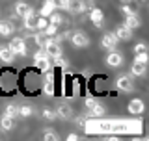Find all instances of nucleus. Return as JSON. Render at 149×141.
Segmentation results:
<instances>
[{"instance_id": "f257e3e1", "label": "nucleus", "mask_w": 149, "mask_h": 141, "mask_svg": "<svg viewBox=\"0 0 149 141\" xmlns=\"http://www.w3.org/2000/svg\"><path fill=\"white\" fill-rule=\"evenodd\" d=\"M34 63L36 67L41 70V73H47V70H50V58L47 56V52L43 48H39L37 52L34 54Z\"/></svg>"}, {"instance_id": "f03ea898", "label": "nucleus", "mask_w": 149, "mask_h": 141, "mask_svg": "<svg viewBox=\"0 0 149 141\" xmlns=\"http://www.w3.org/2000/svg\"><path fill=\"white\" fill-rule=\"evenodd\" d=\"M43 50L47 52V56H49L50 59H54V58H58V56H62V45H60V41H56V39H47Z\"/></svg>"}, {"instance_id": "7ed1b4c3", "label": "nucleus", "mask_w": 149, "mask_h": 141, "mask_svg": "<svg viewBox=\"0 0 149 141\" xmlns=\"http://www.w3.org/2000/svg\"><path fill=\"white\" fill-rule=\"evenodd\" d=\"M9 48H11V52L15 56H28V46L22 37H13L9 41Z\"/></svg>"}, {"instance_id": "20e7f679", "label": "nucleus", "mask_w": 149, "mask_h": 141, "mask_svg": "<svg viewBox=\"0 0 149 141\" xmlns=\"http://www.w3.org/2000/svg\"><path fill=\"white\" fill-rule=\"evenodd\" d=\"M116 86L123 93H132L134 91V82H132V76H130V74H121V76H118Z\"/></svg>"}, {"instance_id": "39448f33", "label": "nucleus", "mask_w": 149, "mask_h": 141, "mask_svg": "<svg viewBox=\"0 0 149 141\" xmlns=\"http://www.w3.org/2000/svg\"><path fill=\"white\" fill-rule=\"evenodd\" d=\"M71 43H73V46H77V48H86L88 45H90V39H88V35L84 34V32H80V30H77V32H73L71 35Z\"/></svg>"}, {"instance_id": "423d86ee", "label": "nucleus", "mask_w": 149, "mask_h": 141, "mask_svg": "<svg viewBox=\"0 0 149 141\" xmlns=\"http://www.w3.org/2000/svg\"><path fill=\"white\" fill-rule=\"evenodd\" d=\"M56 119H63V121H67V119H71L73 117V108L67 104V102H62V104H58V108H56Z\"/></svg>"}, {"instance_id": "0eeeda50", "label": "nucleus", "mask_w": 149, "mask_h": 141, "mask_svg": "<svg viewBox=\"0 0 149 141\" xmlns=\"http://www.w3.org/2000/svg\"><path fill=\"white\" fill-rule=\"evenodd\" d=\"M106 65L108 67H121L123 65V54L118 52V50H110V54L106 56Z\"/></svg>"}, {"instance_id": "6e6552de", "label": "nucleus", "mask_w": 149, "mask_h": 141, "mask_svg": "<svg viewBox=\"0 0 149 141\" xmlns=\"http://www.w3.org/2000/svg\"><path fill=\"white\" fill-rule=\"evenodd\" d=\"M127 110H129V113H132V115H140L146 110V104H143V100H140V98H132V100L129 102Z\"/></svg>"}, {"instance_id": "1a4fd4ad", "label": "nucleus", "mask_w": 149, "mask_h": 141, "mask_svg": "<svg viewBox=\"0 0 149 141\" xmlns=\"http://www.w3.org/2000/svg\"><path fill=\"white\" fill-rule=\"evenodd\" d=\"M90 21L93 22V26L95 28H101L102 22H104V15H102V11L99 8H91L90 9Z\"/></svg>"}, {"instance_id": "9d476101", "label": "nucleus", "mask_w": 149, "mask_h": 141, "mask_svg": "<svg viewBox=\"0 0 149 141\" xmlns=\"http://www.w3.org/2000/svg\"><path fill=\"white\" fill-rule=\"evenodd\" d=\"M116 45H118V37H116L114 34H104L101 37V46L106 50H114Z\"/></svg>"}, {"instance_id": "9b49d317", "label": "nucleus", "mask_w": 149, "mask_h": 141, "mask_svg": "<svg viewBox=\"0 0 149 141\" xmlns=\"http://www.w3.org/2000/svg\"><path fill=\"white\" fill-rule=\"evenodd\" d=\"M47 74L45 76V86H43V91H45V95H49V97H52L54 95V76H52V73L50 70H47Z\"/></svg>"}, {"instance_id": "f8f14e48", "label": "nucleus", "mask_w": 149, "mask_h": 141, "mask_svg": "<svg viewBox=\"0 0 149 141\" xmlns=\"http://www.w3.org/2000/svg\"><path fill=\"white\" fill-rule=\"evenodd\" d=\"M114 35L118 37V41H129V39H132V30L123 24V26H119L118 30L114 32Z\"/></svg>"}, {"instance_id": "ddd939ff", "label": "nucleus", "mask_w": 149, "mask_h": 141, "mask_svg": "<svg viewBox=\"0 0 149 141\" xmlns=\"http://www.w3.org/2000/svg\"><path fill=\"white\" fill-rule=\"evenodd\" d=\"M65 9L71 11V13H82L84 11V2H82V0H67Z\"/></svg>"}, {"instance_id": "4468645a", "label": "nucleus", "mask_w": 149, "mask_h": 141, "mask_svg": "<svg viewBox=\"0 0 149 141\" xmlns=\"http://www.w3.org/2000/svg\"><path fill=\"white\" fill-rule=\"evenodd\" d=\"M13 59H15V54L11 52V48H9V46H0V62L11 63Z\"/></svg>"}, {"instance_id": "2eb2a0df", "label": "nucleus", "mask_w": 149, "mask_h": 141, "mask_svg": "<svg viewBox=\"0 0 149 141\" xmlns=\"http://www.w3.org/2000/svg\"><path fill=\"white\" fill-rule=\"evenodd\" d=\"M15 30V26L11 24L9 21H0V35L2 37H9Z\"/></svg>"}, {"instance_id": "dca6fc26", "label": "nucleus", "mask_w": 149, "mask_h": 141, "mask_svg": "<svg viewBox=\"0 0 149 141\" xmlns=\"http://www.w3.org/2000/svg\"><path fill=\"white\" fill-rule=\"evenodd\" d=\"M125 26H129L130 30H136V28L142 26V22H140V17L136 15V13H132V15H127V19H125Z\"/></svg>"}, {"instance_id": "f3484780", "label": "nucleus", "mask_w": 149, "mask_h": 141, "mask_svg": "<svg viewBox=\"0 0 149 141\" xmlns=\"http://www.w3.org/2000/svg\"><path fill=\"white\" fill-rule=\"evenodd\" d=\"M54 11V4L52 0H45L43 4H41V9H39V17H49L50 13Z\"/></svg>"}, {"instance_id": "a211bd4d", "label": "nucleus", "mask_w": 149, "mask_h": 141, "mask_svg": "<svg viewBox=\"0 0 149 141\" xmlns=\"http://www.w3.org/2000/svg\"><path fill=\"white\" fill-rule=\"evenodd\" d=\"M146 69H147V65H143V63H134V62H132L130 74H132V76H146Z\"/></svg>"}, {"instance_id": "6ab92c4d", "label": "nucleus", "mask_w": 149, "mask_h": 141, "mask_svg": "<svg viewBox=\"0 0 149 141\" xmlns=\"http://www.w3.org/2000/svg\"><path fill=\"white\" fill-rule=\"evenodd\" d=\"M0 126H2V130H6V132H9V130L15 126V119L9 115H4L2 119H0Z\"/></svg>"}, {"instance_id": "aec40b11", "label": "nucleus", "mask_w": 149, "mask_h": 141, "mask_svg": "<svg viewBox=\"0 0 149 141\" xmlns=\"http://www.w3.org/2000/svg\"><path fill=\"white\" fill-rule=\"evenodd\" d=\"M28 11H30V6H28L26 2H17L15 4V15L17 17H24Z\"/></svg>"}, {"instance_id": "412c9836", "label": "nucleus", "mask_w": 149, "mask_h": 141, "mask_svg": "<svg viewBox=\"0 0 149 141\" xmlns=\"http://www.w3.org/2000/svg\"><path fill=\"white\" fill-rule=\"evenodd\" d=\"M104 111H106L104 106L99 104V102H95V104L90 108V115H91V117H101V115H104Z\"/></svg>"}, {"instance_id": "4be33fe9", "label": "nucleus", "mask_w": 149, "mask_h": 141, "mask_svg": "<svg viewBox=\"0 0 149 141\" xmlns=\"http://www.w3.org/2000/svg\"><path fill=\"white\" fill-rule=\"evenodd\" d=\"M4 115H9V117H15L19 115V106H15V104H8L6 108H4Z\"/></svg>"}, {"instance_id": "5701e85b", "label": "nucleus", "mask_w": 149, "mask_h": 141, "mask_svg": "<svg viewBox=\"0 0 149 141\" xmlns=\"http://www.w3.org/2000/svg\"><path fill=\"white\" fill-rule=\"evenodd\" d=\"M49 17H50V21H49V22H50V24H54V26H60V24L63 22V17L60 15V13H54V11H52Z\"/></svg>"}, {"instance_id": "b1692460", "label": "nucleus", "mask_w": 149, "mask_h": 141, "mask_svg": "<svg viewBox=\"0 0 149 141\" xmlns=\"http://www.w3.org/2000/svg\"><path fill=\"white\" fill-rule=\"evenodd\" d=\"M34 39H36V45L39 46V48H43V46H45V43H47V35L43 34V32L36 34V35H34Z\"/></svg>"}, {"instance_id": "393cba45", "label": "nucleus", "mask_w": 149, "mask_h": 141, "mask_svg": "<svg viewBox=\"0 0 149 141\" xmlns=\"http://www.w3.org/2000/svg\"><path fill=\"white\" fill-rule=\"evenodd\" d=\"M32 106H28V104H22V106H19V115L21 117H30L32 115Z\"/></svg>"}, {"instance_id": "a878e982", "label": "nucleus", "mask_w": 149, "mask_h": 141, "mask_svg": "<svg viewBox=\"0 0 149 141\" xmlns=\"http://www.w3.org/2000/svg\"><path fill=\"white\" fill-rule=\"evenodd\" d=\"M47 24H49V21H47V17H37V19H36V30L43 32Z\"/></svg>"}, {"instance_id": "bb28decb", "label": "nucleus", "mask_w": 149, "mask_h": 141, "mask_svg": "<svg viewBox=\"0 0 149 141\" xmlns=\"http://www.w3.org/2000/svg\"><path fill=\"white\" fill-rule=\"evenodd\" d=\"M147 62H149L147 52H142V54H136V56H134V63H143V65H147Z\"/></svg>"}, {"instance_id": "cd10ccee", "label": "nucleus", "mask_w": 149, "mask_h": 141, "mask_svg": "<svg viewBox=\"0 0 149 141\" xmlns=\"http://www.w3.org/2000/svg\"><path fill=\"white\" fill-rule=\"evenodd\" d=\"M54 63L58 65V67H62L63 70H67V69H69V63H67V59H65L63 56H58V58H54Z\"/></svg>"}, {"instance_id": "c85d7f7f", "label": "nucleus", "mask_w": 149, "mask_h": 141, "mask_svg": "<svg viewBox=\"0 0 149 141\" xmlns=\"http://www.w3.org/2000/svg\"><path fill=\"white\" fill-rule=\"evenodd\" d=\"M56 32H58V26H54V24H47L45 26V30H43V34L45 35H49V37H52V35H56Z\"/></svg>"}, {"instance_id": "c756f323", "label": "nucleus", "mask_w": 149, "mask_h": 141, "mask_svg": "<svg viewBox=\"0 0 149 141\" xmlns=\"http://www.w3.org/2000/svg\"><path fill=\"white\" fill-rule=\"evenodd\" d=\"M41 115H43V119H47V121H54V119H56V111L50 110V108H45Z\"/></svg>"}, {"instance_id": "7c9ffc66", "label": "nucleus", "mask_w": 149, "mask_h": 141, "mask_svg": "<svg viewBox=\"0 0 149 141\" xmlns=\"http://www.w3.org/2000/svg\"><path fill=\"white\" fill-rule=\"evenodd\" d=\"M43 139H47V141H56V139H60V135L56 134V132H52V130H47V132L43 134Z\"/></svg>"}, {"instance_id": "2f4dec72", "label": "nucleus", "mask_w": 149, "mask_h": 141, "mask_svg": "<svg viewBox=\"0 0 149 141\" xmlns=\"http://www.w3.org/2000/svg\"><path fill=\"white\" fill-rule=\"evenodd\" d=\"M142 52H147V45L146 43H136L134 45V54H142Z\"/></svg>"}, {"instance_id": "473e14b6", "label": "nucleus", "mask_w": 149, "mask_h": 141, "mask_svg": "<svg viewBox=\"0 0 149 141\" xmlns=\"http://www.w3.org/2000/svg\"><path fill=\"white\" fill-rule=\"evenodd\" d=\"M52 4H54V9H65L67 0H52Z\"/></svg>"}, {"instance_id": "72a5a7b5", "label": "nucleus", "mask_w": 149, "mask_h": 141, "mask_svg": "<svg viewBox=\"0 0 149 141\" xmlns=\"http://www.w3.org/2000/svg\"><path fill=\"white\" fill-rule=\"evenodd\" d=\"M121 11H123V13H125V15H132V13H136V11H134V9H132V8H130V6H129V4H125V6H123V8H121Z\"/></svg>"}, {"instance_id": "f704fd0d", "label": "nucleus", "mask_w": 149, "mask_h": 141, "mask_svg": "<svg viewBox=\"0 0 149 141\" xmlns=\"http://www.w3.org/2000/svg\"><path fill=\"white\" fill-rule=\"evenodd\" d=\"M82 2H84V11H86V9L90 11L91 8H95V4H93V0H82Z\"/></svg>"}, {"instance_id": "c9c22d12", "label": "nucleus", "mask_w": 149, "mask_h": 141, "mask_svg": "<svg viewBox=\"0 0 149 141\" xmlns=\"http://www.w3.org/2000/svg\"><path fill=\"white\" fill-rule=\"evenodd\" d=\"M95 102H97V100H95V98H93V97H88L86 100H84V104H86V108H88V110H90V108H91L93 104H95Z\"/></svg>"}, {"instance_id": "e433bc0d", "label": "nucleus", "mask_w": 149, "mask_h": 141, "mask_svg": "<svg viewBox=\"0 0 149 141\" xmlns=\"http://www.w3.org/2000/svg\"><path fill=\"white\" fill-rule=\"evenodd\" d=\"M77 123L80 124V126H84V123H86V117H77Z\"/></svg>"}, {"instance_id": "4c0bfd02", "label": "nucleus", "mask_w": 149, "mask_h": 141, "mask_svg": "<svg viewBox=\"0 0 149 141\" xmlns=\"http://www.w3.org/2000/svg\"><path fill=\"white\" fill-rule=\"evenodd\" d=\"M67 139H69V141H74V139H78V134H69V135H67Z\"/></svg>"}, {"instance_id": "58836bf2", "label": "nucleus", "mask_w": 149, "mask_h": 141, "mask_svg": "<svg viewBox=\"0 0 149 141\" xmlns=\"http://www.w3.org/2000/svg\"><path fill=\"white\" fill-rule=\"evenodd\" d=\"M119 2H123V4H129V2H132V0H119Z\"/></svg>"}]
</instances>
